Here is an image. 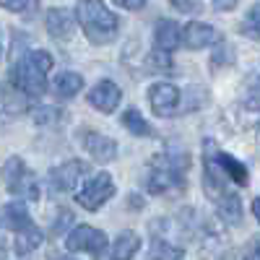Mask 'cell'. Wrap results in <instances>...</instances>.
<instances>
[{
	"label": "cell",
	"mask_w": 260,
	"mask_h": 260,
	"mask_svg": "<svg viewBox=\"0 0 260 260\" xmlns=\"http://www.w3.org/2000/svg\"><path fill=\"white\" fill-rule=\"evenodd\" d=\"M52 55L47 50H29L24 57H18L11 68V83L18 91H24L29 99L42 96L47 91V73L52 71Z\"/></svg>",
	"instance_id": "cell-1"
},
{
	"label": "cell",
	"mask_w": 260,
	"mask_h": 260,
	"mask_svg": "<svg viewBox=\"0 0 260 260\" xmlns=\"http://www.w3.org/2000/svg\"><path fill=\"white\" fill-rule=\"evenodd\" d=\"M73 16L91 45H107L117 37L120 21L102 0H78Z\"/></svg>",
	"instance_id": "cell-2"
},
{
	"label": "cell",
	"mask_w": 260,
	"mask_h": 260,
	"mask_svg": "<svg viewBox=\"0 0 260 260\" xmlns=\"http://www.w3.org/2000/svg\"><path fill=\"white\" fill-rule=\"evenodd\" d=\"M0 180H3V185L11 195H18V198H24V201H37L39 198L37 177L24 164V159H18V156L6 159V164L0 167Z\"/></svg>",
	"instance_id": "cell-3"
},
{
	"label": "cell",
	"mask_w": 260,
	"mask_h": 260,
	"mask_svg": "<svg viewBox=\"0 0 260 260\" xmlns=\"http://www.w3.org/2000/svg\"><path fill=\"white\" fill-rule=\"evenodd\" d=\"M112 195H115V182H112V177L107 175V172H99L96 177H91L89 182L78 190L76 203H78L81 208H86V211H99L107 201L112 198Z\"/></svg>",
	"instance_id": "cell-4"
},
{
	"label": "cell",
	"mask_w": 260,
	"mask_h": 260,
	"mask_svg": "<svg viewBox=\"0 0 260 260\" xmlns=\"http://www.w3.org/2000/svg\"><path fill=\"white\" fill-rule=\"evenodd\" d=\"M65 247L71 252H91V255H102L107 250V234L102 229H94L89 224H81L76 229L68 232L65 237Z\"/></svg>",
	"instance_id": "cell-5"
},
{
	"label": "cell",
	"mask_w": 260,
	"mask_h": 260,
	"mask_svg": "<svg viewBox=\"0 0 260 260\" xmlns=\"http://www.w3.org/2000/svg\"><path fill=\"white\" fill-rule=\"evenodd\" d=\"M203 187L208 192V198L211 201H221L226 190H224V172L219 167V151H216V143L213 141H206V159H203Z\"/></svg>",
	"instance_id": "cell-6"
},
{
	"label": "cell",
	"mask_w": 260,
	"mask_h": 260,
	"mask_svg": "<svg viewBox=\"0 0 260 260\" xmlns=\"http://www.w3.org/2000/svg\"><path fill=\"white\" fill-rule=\"evenodd\" d=\"M185 185V175L177 172L164 156L154 159V167H151V175H148V190L154 195H164L172 187H182Z\"/></svg>",
	"instance_id": "cell-7"
},
{
	"label": "cell",
	"mask_w": 260,
	"mask_h": 260,
	"mask_svg": "<svg viewBox=\"0 0 260 260\" xmlns=\"http://www.w3.org/2000/svg\"><path fill=\"white\" fill-rule=\"evenodd\" d=\"M81 141H83V148L89 151L96 164H110V161L117 159V143L110 136L94 133V130H83Z\"/></svg>",
	"instance_id": "cell-8"
},
{
	"label": "cell",
	"mask_w": 260,
	"mask_h": 260,
	"mask_svg": "<svg viewBox=\"0 0 260 260\" xmlns=\"http://www.w3.org/2000/svg\"><path fill=\"white\" fill-rule=\"evenodd\" d=\"M148 102L159 117H172L180 104V89L172 83H154L148 91Z\"/></svg>",
	"instance_id": "cell-9"
},
{
	"label": "cell",
	"mask_w": 260,
	"mask_h": 260,
	"mask_svg": "<svg viewBox=\"0 0 260 260\" xmlns=\"http://www.w3.org/2000/svg\"><path fill=\"white\" fill-rule=\"evenodd\" d=\"M45 26L57 42H68L76 34V16L68 8H50L45 16Z\"/></svg>",
	"instance_id": "cell-10"
},
{
	"label": "cell",
	"mask_w": 260,
	"mask_h": 260,
	"mask_svg": "<svg viewBox=\"0 0 260 260\" xmlns=\"http://www.w3.org/2000/svg\"><path fill=\"white\" fill-rule=\"evenodd\" d=\"M86 175V164L83 161H65L60 167H55L50 172V185L52 190H60V192H68V190H76L78 180Z\"/></svg>",
	"instance_id": "cell-11"
},
{
	"label": "cell",
	"mask_w": 260,
	"mask_h": 260,
	"mask_svg": "<svg viewBox=\"0 0 260 260\" xmlns=\"http://www.w3.org/2000/svg\"><path fill=\"white\" fill-rule=\"evenodd\" d=\"M120 102H122V91H120V86L112 83V81H99L89 91V104L96 107V110L104 112V115H110L112 110H117Z\"/></svg>",
	"instance_id": "cell-12"
},
{
	"label": "cell",
	"mask_w": 260,
	"mask_h": 260,
	"mask_svg": "<svg viewBox=\"0 0 260 260\" xmlns=\"http://www.w3.org/2000/svg\"><path fill=\"white\" fill-rule=\"evenodd\" d=\"M24 112H29V96L18 91L11 81H0V115L16 117Z\"/></svg>",
	"instance_id": "cell-13"
},
{
	"label": "cell",
	"mask_w": 260,
	"mask_h": 260,
	"mask_svg": "<svg viewBox=\"0 0 260 260\" xmlns=\"http://www.w3.org/2000/svg\"><path fill=\"white\" fill-rule=\"evenodd\" d=\"M216 39H219L216 29L211 24H203V21H190L182 29V42H185L187 50H203V47L213 45Z\"/></svg>",
	"instance_id": "cell-14"
},
{
	"label": "cell",
	"mask_w": 260,
	"mask_h": 260,
	"mask_svg": "<svg viewBox=\"0 0 260 260\" xmlns=\"http://www.w3.org/2000/svg\"><path fill=\"white\" fill-rule=\"evenodd\" d=\"M180 39H182V31H180V24H175L172 18H161L156 29H154V45L159 52H172V50H177L180 45Z\"/></svg>",
	"instance_id": "cell-15"
},
{
	"label": "cell",
	"mask_w": 260,
	"mask_h": 260,
	"mask_svg": "<svg viewBox=\"0 0 260 260\" xmlns=\"http://www.w3.org/2000/svg\"><path fill=\"white\" fill-rule=\"evenodd\" d=\"M0 224H3L6 229H11V232H16V234L24 232L26 226H31L26 206L21 203V201H13V203L3 206V208H0Z\"/></svg>",
	"instance_id": "cell-16"
},
{
	"label": "cell",
	"mask_w": 260,
	"mask_h": 260,
	"mask_svg": "<svg viewBox=\"0 0 260 260\" xmlns=\"http://www.w3.org/2000/svg\"><path fill=\"white\" fill-rule=\"evenodd\" d=\"M201 255L203 260H229L232 257V247L221 234H216L213 229L206 232V237L201 240Z\"/></svg>",
	"instance_id": "cell-17"
},
{
	"label": "cell",
	"mask_w": 260,
	"mask_h": 260,
	"mask_svg": "<svg viewBox=\"0 0 260 260\" xmlns=\"http://www.w3.org/2000/svg\"><path fill=\"white\" fill-rule=\"evenodd\" d=\"M216 213L219 219L229 226H240L242 224V201L237 192H226L221 201H216Z\"/></svg>",
	"instance_id": "cell-18"
},
{
	"label": "cell",
	"mask_w": 260,
	"mask_h": 260,
	"mask_svg": "<svg viewBox=\"0 0 260 260\" xmlns=\"http://www.w3.org/2000/svg\"><path fill=\"white\" fill-rule=\"evenodd\" d=\"M219 167H221V172H224V177L226 180H232L234 185H247L250 182V177H247V167L240 161V159H234L232 154H226V151H219Z\"/></svg>",
	"instance_id": "cell-19"
},
{
	"label": "cell",
	"mask_w": 260,
	"mask_h": 260,
	"mask_svg": "<svg viewBox=\"0 0 260 260\" xmlns=\"http://www.w3.org/2000/svg\"><path fill=\"white\" fill-rule=\"evenodd\" d=\"M81 89H83V78H81L78 73H73V71H62V73H57L55 81H52V91H55L60 99H71V96H76Z\"/></svg>",
	"instance_id": "cell-20"
},
{
	"label": "cell",
	"mask_w": 260,
	"mask_h": 260,
	"mask_svg": "<svg viewBox=\"0 0 260 260\" xmlns=\"http://www.w3.org/2000/svg\"><path fill=\"white\" fill-rule=\"evenodd\" d=\"M141 250V237L136 232H122L112 245V260H133V255Z\"/></svg>",
	"instance_id": "cell-21"
},
{
	"label": "cell",
	"mask_w": 260,
	"mask_h": 260,
	"mask_svg": "<svg viewBox=\"0 0 260 260\" xmlns=\"http://www.w3.org/2000/svg\"><path fill=\"white\" fill-rule=\"evenodd\" d=\"M42 242H45V234H42V229L39 226H26L24 232H18L16 234V242H13V247H16V255H21V257H24V255H31Z\"/></svg>",
	"instance_id": "cell-22"
},
{
	"label": "cell",
	"mask_w": 260,
	"mask_h": 260,
	"mask_svg": "<svg viewBox=\"0 0 260 260\" xmlns=\"http://www.w3.org/2000/svg\"><path fill=\"white\" fill-rule=\"evenodd\" d=\"M185 257V250L167 242L164 237H154L151 240V247H148V257L146 260H182Z\"/></svg>",
	"instance_id": "cell-23"
},
{
	"label": "cell",
	"mask_w": 260,
	"mask_h": 260,
	"mask_svg": "<svg viewBox=\"0 0 260 260\" xmlns=\"http://www.w3.org/2000/svg\"><path fill=\"white\" fill-rule=\"evenodd\" d=\"M122 125H125L133 136H141V138H151V136H154L151 125L143 120V115H141L138 110H125V115H122Z\"/></svg>",
	"instance_id": "cell-24"
},
{
	"label": "cell",
	"mask_w": 260,
	"mask_h": 260,
	"mask_svg": "<svg viewBox=\"0 0 260 260\" xmlns=\"http://www.w3.org/2000/svg\"><path fill=\"white\" fill-rule=\"evenodd\" d=\"M240 31H242L245 37H250V39L260 42V3H257V6H252V8L247 11L245 21L240 24Z\"/></svg>",
	"instance_id": "cell-25"
},
{
	"label": "cell",
	"mask_w": 260,
	"mask_h": 260,
	"mask_svg": "<svg viewBox=\"0 0 260 260\" xmlns=\"http://www.w3.org/2000/svg\"><path fill=\"white\" fill-rule=\"evenodd\" d=\"M211 65L213 68H229V65H234V50L226 45V42H219L211 55Z\"/></svg>",
	"instance_id": "cell-26"
},
{
	"label": "cell",
	"mask_w": 260,
	"mask_h": 260,
	"mask_svg": "<svg viewBox=\"0 0 260 260\" xmlns=\"http://www.w3.org/2000/svg\"><path fill=\"white\" fill-rule=\"evenodd\" d=\"M146 68H148V73H172V60H169V55L167 52H154L148 60H146Z\"/></svg>",
	"instance_id": "cell-27"
},
{
	"label": "cell",
	"mask_w": 260,
	"mask_h": 260,
	"mask_svg": "<svg viewBox=\"0 0 260 260\" xmlns=\"http://www.w3.org/2000/svg\"><path fill=\"white\" fill-rule=\"evenodd\" d=\"M245 104L250 110H260V76H250L245 86Z\"/></svg>",
	"instance_id": "cell-28"
},
{
	"label": "cell",
	"mask_w": 260,
	"mask_h": 260,
	"mask_svg": "<svg viewBox=\"0 0 260 260\" xmlns=\"http://www.w3.org/2000/svg\"><path fill=\"white\" fill-rule=\"evenodd\" d=\"M60 117H62V110H57V107H37L34 110L37 125H50V122H57Z\"/></svg>",
	"instance_id": "cell-29"
},
{
	"label": "cell",
	"mask_w": 260,
	"mask_h": 260,
	"mask_svg": "<svg viewBox=\"0 0 260 260\" xmlns=\"http://www.w3.org/2000/svg\"><path fill=\"white\" fill-rule=\"evenodd\" d=\"M71 224H73V213L65 211V208H60V211H57V221L52 224V234H62Z\"/></svg>",
	"instance_id": "cell-30"
},
{
	"label": "cell",
	"mask_w": 260,
	"mask_h": 260,
	"mask_svg": "<svg viewBox=\"0 0 260 260\" xmlns=\"http://www.w3.org/2000/svg\"><path fill=\"white\" fill-rule=\"evenodd\" d=\"M31 0H0V8L3 11H11V13H24L29 8Z\"/></svg>",
	"instance_id": "cell-31"
},
{
	"label": "cell",
	"mask_w": 260,
	"mask_h": 260,
	"mask_svg": "<svg viewBox=\"0 0 260 260\" xmlns=\"http://www.w3.org/2000/svg\"><path fill=\"white\" fill-rule=\"evenodd\" d=\"M115 6L127 8V11H141L146 6V0H115Z\"/></svg>",
	"instance_id": "cell-32"
},
{
	"label": "cell",
	"mask_w": 260,
	"mask_h": 260,
	"mask_svg": "<svg viewBox=\"0 0 260 260\" xmlns=\"http://www.w3.org/2000/svg\"><path fill=\"white\" fill-rule=\"evenodd\" d=\"M245 260H260V237H257V240L250 245V250H247Z\"/></svg>",
	"instance_id": "cell-33"
},
{
	"label": "cell",
	"mask_w": 260,
	"mask_h": 260,
	"mask_svg": "<svg viewBox=\"0 0 260 260\" xmlns=\"http://www.w3.org/2000/svg\"><path fill=\"white\" fill-rule=\"evenodd\" d=\"M213 6L219 11H232V8H237V0H213Z\"/></svg>",
	"instance_id": "cell-34"
},
{
	"label": "cell",
	"mask_w": 260,
	"mask_h": 260,
	"mask_svg": "<svg viewBox=\"0 0 260 260\" xmlns=\"http://www.w3.org/2000/svg\"><path fill=\"white\" fill-rule=\"evenodd\" d=\"M172 6H177V11H195L192 0H172Z\"/></svg>",
	"instance_id": "cell-35"
},
{
	"label": "cell",
	"mask_w": 260,
	"mask_h": 260,
	"mask_svg": "<svg viewBox=\"0 0 260 260\" xmlns=\"http://www.w3.org/2000/svg\"><path fill=\"white\" fill-rule=\"evenodd\" d=\"M252 216H255L257 224H260V198H255V201H252Z\"/></svg>",
	"instance_id": "cell-36"
},
{
	"label": "cell",
	"mask_w": 260,
	"mask_h": 260,
	"mask_svg": "<svg viewBox=\"0 0 260 260\" xmlns=\"http://www.w3.org/2000/svg\"><path fill=\"white\" fill-rule=\"evenodd\" d=\"M130 206H133V208H143V198H136V195H133V198H130Z\"/></svg>",
	"instance_id": "cell-37"
},
{
	"label": "cell",
	"mask_w": 260,
	"mask_h": 260,
	"mask_svg": "<svg viewBox=\"0 0 260 260\" xmlns=\"http://www.w3.org/2000/svg\"><path fill=\"white\" fill-rule=\"evenodd\" d=\"M0 60H3V42H0Z\"/></svg>",
	"instance_id": "cell-38"
},
{
	"label": "cell",
	"mask_w": 260,
	"mask_h": 260,
	"mask_svg": "<svg viewBox=\"0 0 260 260\" xmlns=\"http://www.w3.org/2000/svg\"><path fill=\"white\" fill-rule=\"evenodd\" d=\"M57 260H76V257H57Z\"/></svg>",
	"instance_id": "cell-39"
}]
</instances>
